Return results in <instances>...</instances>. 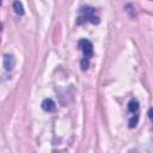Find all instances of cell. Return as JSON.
<instances>
[{
    "instance_id": "ba28073f",
    "label": "cell",
    "mask_w": 153,
    "mask_h": 153,
    "mask_svg": "<svg viewBox=\"0 0 153 153\" xmlns=\"http://www.w3.org/2000/svg\"><path fill=\"white\" fill-rule=\"evenodd\" d=\"M148 117H149V120H151L152 123H153V108L149 109V111H148Z\"/></svg>"
},
{
    "instance_id": "6da1fadb",
    "label": "cell",
    "mask_w": 153,
    "mask_h": 153,
    "mask_svg": "<svg viewBox=\"0 0 153 153\" xmlns=\"http://www.w3.org/2000/svg\"><path fill=\"white\" fill-rule=\"evenodd\" d=\"M86 22H90L92 24H99V17L96 16V10L93 7H90V6H85V7H81L79 10V14L76 17V24L78 25H81Z\"/></svg>"
},
{
    "instance_id": "7a4b0ae2",
    "label": "cell",
    "mask_w": 153,
    "mask_h": 153,
    "mask_svg": "<svg viewBox=\"0 0 153 153\" xmlns=\"http://www.w3.org/2000/svg\"><path fill=\"white\" fill-rule=\"evenodd\" d=\"M78 47L81 49L82 54H84V57L86 59H91L93 56V44L86 39V38H82L78 42Z\"/></svg>"
},
{
    "instance_id": "277c9868",
    "label": "cell",
    "mask_w": 153,
    "mask_h": 153,
    "mask_svg": "<svg viewBox=\"0 0 153 153\" xmlns=\"http://www.w3.org/2000/svg\"><path fill=\"white\" fill-rule=\"evenodd\" d=\"M42 109L44 111H47V112H51V111L55 110V103L53 102V99L47 98V99H44L42 102Z\"/></svg>"
},
{
    "instance_id": "3957f363",
    "label": "cell",
    "mask_w": 153,
    "mask_h": 153,
    "mask_svg": "<svg viewBox=\"0 0 153 153\" xmlns=\"http://www.w3.org/2000/svg\"><path fill=\"white\" fill-rule=\"evenodd\" d=\"M16 66V57L11 54H5L4 55V68L6 71H12Z\"/></svg>"
},
{
    "instance_id": "8992f818",
    "label": "cell",
    "mask_w": 153,
    "mask_h": 153,
    "mask_svg": "<svg viewBox=\"0 0 153 153\" xmlns=\"http://www.w3.org/2000/svg\"><path fill=\"white\" fill-rule=\"evenodd\" d=\"M13 10H14V12H16L17 14H19V16H23V14H24V7H23V5H22V2H20L19 0H16V1L13 2Z\"/></svg>"
},
{
    "instance_id": "52a82bcc",
    "label": "cell",
    "mask_w": 153,
    "mask_h": 153,
    "mask_svg": "<svg viewBox=\"0 0 153 153\" xmlns=\"http://www.w3.org/2000/svg\"><path fill=\"white\" fill-rule=\"evenodd\" d=\"M90 59H86V57H82V60H81V62H80V65H81V69L82 71H86L87 68H88V65H90Z\"/></svg>"
},
{
    "instance_id": "5b68a950",
    "label": "cell",
    "mask_w": 153,
    "mask_h": 153,
    "mask_svg": "<svg viewBox=\"0 0 153 153\" xmlns=\"http://www.w3.org/2000/svg\"><path fill=\"white\" fill-rule=\"evenodd\" d=\"M128 110L134 115V114H137V110H139V102L136 99H131L129 103H128Z\"/></svg>"
}]
</instances>
